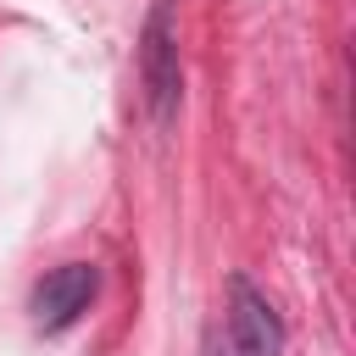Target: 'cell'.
Wrapping results in <instances>:
<instances>
[{"instance_id":"cell-1","label":"cell","mask_w":356,"mask_h":356,"mask_svg":"<svg viewBox=\"0 0 356 356\" xmlns=\"http://www.w3.org/2000/svg\"><path fill=\"white\" fill-rule=\"evenodd\" d=\"M139 89H145V111L156 128H172L178 106H184V61H178V17L172 0H156L139 33Z\"/></svg>"},{"instance_id":"cell-3","label":"cell","mask_w":356,"mask_h":356,"mask_svg":"<svg viewBox=\"0 0 356 356\" xmlns=\"http://www.w3.org/2000/svg\"><path fill=\"white\" fill-rule=\"evenodd\" d=\"M95 295H100V267H95V261H61V267H50V273L33 284V295H28L33 328H44V334L72 328V323L89 312Z\"/></svg>"},{"instance_id":"cell-2","label":"cell","mask_w":356,"mask_h":356,"mask_svg":"<svg viewBox=\"0 0 356 356\" xmlns=\"http://www.w3.org/2000/svg\"><path fill=\"white\" fill-rule=\"evenodd\" d=\"M278 350H284V317L245 273H234L222 300V328L206 356H278Z\"/></svg>"}]
</instances>
